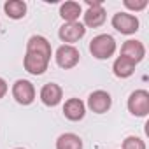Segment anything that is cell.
<instances>
[{
  "mask_svg": "<svg viewBox=\"0 0 149 149\" xmlns=\"http://www.w3.org/2000/svg\"><path fill=\"white\" fill-rule=\"evenodd\" d=\"M56 149H83V140L76 133H61L56 139Z\"/></svg>",
  "mask_w": 149,
  "mask_h": 149,
  "instance_id": "2e32d148",
  "label": "cell"
},
{
  "mask_svg": "<svg viewBox=\"0 0 149 149\" xmlns=\"http://www.w3.org/2000/svg\"><path fill=\"white\" fill-rule=\"evenodd\" d=\"M63 114L70 121H81L86 114V105L81 98H68L63 105Z\"/></svg>",
  "mask_w": 149,
  "mask_h": 149,
  "instance_id": "7c38bea8",
  "label": "cell"
},
{
  "mask_svg": "<svg viewBox=\"0 0 149 149\" xmlns=\"http://www.w3.org/2000/svg\"><path fill=\"white\" fill-rule=\"evenodd\" d=\"M16 149H25V147H16Z\"/></svg>",
  "mask_w": 149,
  "mask_h": 149,
  "instance_id": "44dd1931",
  "label": "cell"
},
{
  "mask_svg": "<svg viewBox=\"0 0 149 149\" xmlns=\"http://www.w3.org/2000/svg\"><path fill=\"white\" fill-rule=\"evenodd\" d=\"M112 26L125 35H132L139 30V19L137 16L130 14V13H116L112 16Z\"/></svg>",
  "mask_w": 149,
  "mask_h": 149,
  "instance_id": "52a82bcc",
  "label": "cell"
},
{
  "mask_svg": "<svg viewBox=\"0 0 149 149\" xmlns=\"http://www.w3.org/2000/svg\"><path fill=\"white\" fill-rule=\"evenodd\" d=\"M23 67L32 76H42L49 67V58L37 54V53H26L23 58Z\"/></svg>",
  "mask_w": 149,
  "mask_h": 149,
  "instance_id": "ba28073f",
  "label": "cell"
},
{
  "mask_svg": "<svg viewBox=\"0 0 149 149\" xmlns=\"http://www.w3.org/2000/svg\"><path fill=\"white\" fill-rule=\"evenodd\" d=\"M112 72H114V76L119 77V79H126L130 77L132 74L135 72V63L125 56H118L114 65H112Z\"/></svg>",
  "mask_w": 149,
  "mask_h": 149,
  "instance_id": "5bb4252c",
  "label": "cell"
},
{
  "mask_svg": "<svg viewBox=\"0 0 149 149\" xmlns=\"http://www.w3.org/2000/svg\"><path fill=\"white\" fill-rule=\"evenodd\" d=\"M26 53H37L51 60V44L46 37L42 35H33L26 42Z\"/></svg>",
  "mask_w": 149,
  "mask_h": 149,
  "instance_id": "4fadbf2b",
  "label": "cell"
},
{
  "mask_svg": "<svg viewBox=\"0 0 149 149\" xmlns=\"http://www.w3.org/2000/svg\"><path fill=\"white\" fill-rule=\"evenodd\" d=\"M128 111L137 118L147 116V112H149V93L146 90H135L128 97Z\"/></svg>",
  "mask_w": 149,
  "mask_h": 149,
  "instance_id": "277c9868",
  "label": "cell"
},
{
  "mask_svg": "<svg viewBox=\"0 0 149 149\" xmlns=\"http://www.w3.org/2000/svg\"><path fill=\"white\" fill-rule=\"evenodd\" d=\"M13 97L21 105H30L35 100V88L26 79H18L13 84Z\"/></svg>",
  "mask_w": 149,
  "mask_h": 149,
  "instance_id": "8992f818",
  "label": "cell"
},
{
  "mask_svg": "<svg viewBox=\"0 0 149 149\" xmlns=\"http://www.w3.org/2000/svg\"><path fill=\"white\" fill-rule=\"evenodd\" d=\"M86 33V26L79 21H72V23H65L60 26L58 30V37L65 42V44H74V42H77L84 37Z\"/></svg>",
  "mask_w": 149,
  "mask_h": 149,
  "instance_id": "5b68a950",
  "label": "cell"
},
{
  "mask_svg": "<svg viewBox=\"0 0 149 149\" xmlns=\"http://www.w3.org/2000/svg\"><path fill=\"white\" fill-rule=\"evenodd\" d=\"M61 98H63V90H61L60 84H56V83H47V84L42 86V90H40V100H42L44 105H47V107H56V105L61 102Z\"/></svg>",
  "mask_w": 149,
  "mask_h": 149,
  "instance_id": "8fae6325",
  "label": "cell"
},
{
  "mask_svg": "<svg viewBox=\"0 0 149 149\" xmlns=\"http://www.w3.org/2000/svg\"><path fill=\"white\" fill-rule=\"evenodd\" d=\"M4 11L11 19H21L26 14V4L21 0H7L4 4Z\"/></svg>",
  "mask_w": 149,
  "mask_h": 149,
  "instance_id": "e0dca14e",
  "label": "cell"
},
{
  "mask_svg": "<svg viewBox=\"0 0 149 149\" xmlns=\"http://www.w3.org/2000/svg\"><path fill=\"white\" fill-rule=\"evenodd\" d=\"M7 83H6V79H2L0 77V98H4L6 97V93H7Z\"/></svg>",
  "mask_w": 149,
  "mask_h": 149,
  "instance_id": "ffe728a7",
  "label": "cell"
},
{
  "mask_svg": "<svg viewBox=\"0 0 149 149\" xmlns=\"http://www.w3.org/2000/svg\"><path fill=\"white\" fill-rule=\"evenodd\" d=\"M54 58H56V63H58L61 68L68 70V68H74V67L79 63V60H81V53H79V49H77L76 46L63 44V46H60V47L56 49Z\"/></svg>",
  "mask_w": 149,
  "mask_h": 149,
  "instance_id": "3957f363",
  "label": "cell"
},
{
  "mask_svg": "<svg viewBox=\"0 0 149 149\" xmlns=\"http://www.w3.org/2000/svg\"><path fill=\"white\" fill-rule=\"evenodd\" d=\"M81 14H83V7L77 2H65L60 6V16L65 19V23L77 21Z\"/></svg>",
  "mask_w": 149,
  "mask_h": 149,
  "instance_id": "9a60e30c",
  "label": "cell"
},
{
  "mask_svg": "<svg viewBox=\"0 0 149 149\" xmlns=\"http://www.w3.org/2000/svg\"><path fill=\"white\" fill-rule=\"evenodd\" d=\"M125 7L126 9H130V11H142V9H146L147 7V0H125Z\"/></svg>",
  "mask_w": 149,
  "mask_h": 149,
  "instance_id": "d6986e66",
  "label": "cell"
},
{
  "mask_svg": "<svg viewBox=\"0 0 149 149\" xmlns=\"http://www.w3.org/2000/svg\"><path fill=\"white\" fill-rule=\"evenodd\" d=\"M112 105V98L107 91L104 90H97L88 97V107L95 112V114H104L111 109Z\"/></svg>",
  "mask_w": 149,
  "mask_h": 149,
  "instance_id": "9c48e42d",
  "label": "cell"
},
{
  "mask_svg": "<svg viewBox=\"0 0 149 149\" xmlns=\"http://www.w3.org/2000/svg\"><path fill=\"white\" fill-rule=\"evenodd\" d=\"M116 40L112 35L109 33H100L97 37L91 39L90 42V53L97 58V60H107L116 53Z\"/></svg>",
  "mask_w": 149,
  "mask_h": 149,
  "instance_id": "6da1fadb",
  "label": "cell"
},
{
  "mask_svg": "<svg viewBox=\"0 0 149 149\" xmlns=\"http://www.w3.org/2000/svg\"><path fill=\"white\" fill-rule=\"evenodd\" d=\"M119 56H125V58L132 60V61L137 65V63L142 61L144 56H146V46H144L140 40L130 39V40H126V42L121 46V54H119Z\"/></svg>",
  "mask_w": 149,
  "mask_h": 149,
  "instance_id": "30bf717a",
  "label": "cell"
},
{
  "mask_svg": "<svg viewBox=\"0 0 149 149\" xmlns=\"http://www.w3.org/2000/svg\"><path fill=\"white\" fill-rule=\"evenodd\" d=\"M88 9L83 14L84 16V26L98 28L105 23V9L102 7V0H86Z\"/></svg>",
  "mask_w": 149,
  "mask_h": 149,
  "instance_id": "7a4b0ae2",
  "label": "cell"
},
{
  "mask_svg": "<svg viewBox=\"0 0 149 149\" xmlns=\"http://www.w3.org/2000/svg\"><path fill=\"white\" fill-rule=\"evenodd\" d=\"M123 149H146V142L140 137L130 135L123 140Z\"/></svg>",
  "mask_w": 149,
  "mask_h": 149,
  "instance_id": "ac0fdd59",
  "label": "cell"
}]
</instances>
